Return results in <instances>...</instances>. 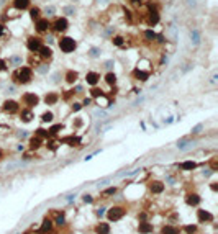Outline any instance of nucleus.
<instances>
[{"mask_svg": "<svg viewBox=\"0 0 218 234\" xmlns=\"http://www.w3.org/2000/svg\"><path fill=\"white\" fill-rule=\"evenodd\" d=\"M31 79H33V69L28 67V66H21L12 74V82L17 85H26L31 82Z\"/></svg>", "mask_w": 218, "mask_h": 234, "instance_id": "1", "label": "nucleus"}, {"mask_svg": "<svg viewBox=\"0 0 218 234\" xmlns=\"http://www.w3.org/2000/svg\"><path fill=\"white\" fill-rule=\"evenodd\" d=\"M58 46H59V49L63 51L64 54H71V52H74L75 47H77V41H75L74 38H71V36H63L58 41Z\"/></svg>", "mask_w": 218, "mask_h": 234, "instance_id": "2", "label": "nucleus"}, {"mask_svg": "<svg viewBox=\"0 0 218 234\" xmlns=\"http://www.w3.org/2000/svg\"><path fill=\"white\" fill-rule=\"evenodd\" d=\"M21 103L25 105V108H35L38 103H40V97H38L36 93H33V92H26V93H23L21 95Z\"/></svg>", "mask_w": 218, "mask_h": 234, "instance_id": "3", "label": "nucleus"}, {"mask_svg": "<svg viewBox=\"0 0 218 234\" xmlns=\"http://www.w3.org/2000/svg\"><path fill=\"white\" fill-rule=\"evenodd\" d=\"M51 28H53L54 33H64V31H67V28H69V20H67V17H59V18H56V20L51 23Z\"/></svg>", "mask_w": 218, "mask_h": 234, "instance_id": "4", "label": "nucleus"}, {"mask_svg": "<svg viewBox=\"0 0 218 234\" xmlns=\"http://www.w3.org/2000/svg\"><path fill=\"white\" fill-rule=\"evenodd\" d=\"M126 209L123 206H113L107 211V218L110 219V221H118V219H121L123 216H125Z\"/></svg>", "mask_w": 218, "mask_h": 234, "instance_id": "5", "label": "nucleus"}, {"mask_svg": "<svg viewBox=\"0 0 218 234\" xmlns=\"http://www.w3.org/2000/svg\"><path fill=\"white\" fill-rule=\"evenodd\" d=\"M41 46H43V41H41L40 36H30L26 40V47H28L30 52H38Z\"/></svg>", "mask_w": 218, "mask_h": 234, "instance_id": "6", "label": "nucleus"}, {"mask_svg": "<svg viewBox=\"0 0 218 234\" xmlns=\"http://www.w3.org/2000/svg\"><path fill=\"white\" fill-rule=\"evenodd\" d=\"M36 25H35V28H36V33H40V35H43V33H48L49 30H51V21L48 20V18H40V20H36L35 21Z\"/></svg>", "mask_w": 218, "mask_h": 234, "instance_id": "7", "label": "nucleus"}, {"mask_svg": "<svg viewBox=\"0 0 218 234\" xmlns=\"http://www.w3.org/2000/svg\"><path fill=\"white\" fill-rule=\"evenodd\" d=\"M100 82V74L95 72V70H89L85 74V84L90 85V87H95V85Z\"/></svg>", "mask_w": 218, "mask_h": 234, "instance_id": "8", "label": "nucleus"}, {"mask_svg": "<svg viewBox=\"0 0 218 234\" xmlns=\"http://www.w3.org/2000/svg\"><path fill=\"white\" fill-rule=\"evenodd\" d=\"M3 111H7V113H18L20 111V105H18V102H15V100H5L3 102Z\"/></svg>", "mask_w": 218, "mask_h": 234, "instance_id": "9", "label": "nucleus"}, {"mask_svg": "<svg viewBox=\"0 0 218 234\" xmlns=\"http://www.w3.org/2000/svg\"><path fill=\"white\" fill-rule=\"evenodd\" d=\"M146 21H148L149 26H156L161 21V15L159 10H148V15H146Z\"/></svg>", "mask_w": 218, "mask_h": 234, "instance_id": "10", "label": "nucleus"}, {"mask_svg": "<svg viewBox=\"0 0 218 234\" xmlns=\"http://www.w3.org/2000/svg\"><path fill=\"white\" fill-rule=\"evenodd\" d=\"M197 216H198V221L200 223H212L213 219H215V216H213L210 211H207V209H198Z\"/></svg>", "mask_w": 218, "mask_h": 234, "instance_id": "11", "label": "nucleus"}, {"mask_svg": "<svg viewBox=\"0 0 218 234\" xmlns=\"http://www.w3.org/2000/svg\"><path fill=\"white\" fill-rule=\"evenodd\" d=\"M59 98H61V95L58 92H48L44 95V103L46 105H56L59 102Z\"/></svg>", "mask_w": 218, "mask_h": 234, "instance_id": "12", "label": "nucleus"}, {"mask_svg": "<svg viewBox=\"0 0 218 234\" xmlns=\"http://www.w3.org/2000/svg\"><path fill=\"white\" fill-rule=\"evenodd\" d=\"M38 54L43 61H49L51 57H53V49H51L49 46H41L40 51H38Z\"/></svg>", "mask_w": 218, "mask_h": 234, "instance_id": "13", "label": "nucleus"}, {"mask_svg": "<svg viewBox=\"0 0 218 234\" xmlns=\"http://www.w3.org/2000/svg\"><path fill=\"white\" fill-rule=\"evenodd\" d=\"M190 43H192V46H198L200 44V41H202V35H200V31L197 30V28H192L190 30Z\"/></svg>", "mask_w": 218, "mask_h": 234, "instance_id": "14", "label": "nucleus"}, {"mask_svg": "<svg viewBox=\"0 0 218 234\" xmlns=\"http://www.w3.org/2000/svg\"><path fill=\"white\" fill-rule=\"evenodd\" d=\"M13 7L17 10H28L31 7V0H13Z\"/></svg>", "mask_w": 218, "mask_h": 234, "instance_id": "15", "label": "nucleus"}, {"mask_svg": "<svg viewBox=\"0 0 218 234\" xmlns=\"http://www.w3.org/2000/svg\"><path fill=\"white\" fill-rule=\"evenodd\" d=\"M33 110L31 108H23L21 110V113H20V120L23 121V123H30L31 120H33Z\"/></svg>", "mask_w": 218, "mask_h": 234, "instance_id": "16", "label": "nucleus"}, {"mask_svg": "<svg viewBox=\"0 0 218 234\" xmlns=\"http://www.w3.org/2000/svg\"><path fill=\"white\" fill-rule=\"evenodd\" d=\"M28 144H30V149H33V151L40 149V147L43 146V138H40V136H31L30 141H28Z\"/></svg>", "mask_w": 218, "mask_h": 234, "instance_id": "17", "label": "nucleus"}, {"mask_svg": "<svg viewBox=\"0 0 218 234\" xmlns=\"http://www.w3.org/2000/svg\"><path fill=\"white\" fill-rule=\"evenodd\" d=\"M64 79H66V82H67V84H75V82H77V79H79V72H77V70L69 69L67 72H66Z\"/></svg>", "mask_w": 218, "mask_h": 234, "instance_id": "18", "label": "nucleus"}, {"mask_svg": "<svg viewBox=\"0 0 218 234\" xmlns=\"http://www.w3.org/2000/svg\"><path fill=\"white\" fill-rule=\"evenodd\" d=\"M149 190L153 193H163L164 192V183L159 182V180H153V182L149 183Z\"/></svg>", "mask_w": 218, "mask_h": 234, "instance_id": "19", "label": "nucleus"}, {"mask_svg": "<svg viewBox=\"0 0 218 234\" xmlns=\"http://www.w3.org/2000/svg\"><path fill=\"white\" fill-rule=\"evenodd\" d=\"M185 202H187L189 206H198V203H200V197H198L197 193H189L187 198H185Z\"/></svg>", "mask_w": 218, "mask_h": 234, "instance_id": "20", "label": "nucleus"}, {"mask_svg": "<svg viewBox=\"0 0 218 234\" xmlns=\"http://www.w3.org/2000/svg\"><path fill=\"white\" fill-rule=\"evenodd\" d=\"M133 77L141 80V82H144V80L149 79V72H146V70H141V69H135L133 70Z\"/></svg>", "mask_w": 218, "mask_h": 234, "instance_id": "21", "label": "nucleus"}, {"mask_svg": "<svg viewBox=\"0 0 218 234\" xmlns=\"http://www.w3.org/2000/svg\"><path fill=\"white\" fill-rule=\"evenodd\" d=\"M53 231V221L51 219H44L41 224V228H40V234H48Z\"/></svg>", "mask_w": 218, "mask_h": 234, "instance_id": "22", "label": "nucleus"}, {"mask_svg": "<svg viewBox=\"0 0 218 234\" xmlns=\"http://www.w3.org/2000/svg\"><path fill=\"white\" fill-rule=\"evenodd\" d=\"M28 10H30V18H31L33 21L40 20L41 15H43V12H41V8H40V7H30Z\"/></svg>", "mask_w": 218, "mask_h": 234, "instance_id": "23", "label": "nucleus"}, {"mask_svg": "<svg viewBox=\"0 0 218 234\" xmlns=\"http://www.w3.org/2000/svg\"><path fill=\"white\" fill-rule=\"evenodd\" d=\"M138 231H140L141 234H149V232H153V224H151V223H146V221L140 223Z\"/></svg>", "mask_w": 218, "mask_h": 234, "instance_id": "24", "label": "nucleus"}, {"mask_svg": "<svg viewBox=\"0 0 218 234\" xmlns=\"http://www.w3.org/2000/svg\"><path fill=\"white\" fill-rule=\"evenodd\" d=\"M105 82L110 85V87H115V84H117V75H115V72H107L105 74Z\"/></svg>", "mask_w": 218, "mask_h": 234, "instance_id": "25", "label": "nucleus"}, {"mask_svg": "<svg viewBox=\"0 0 218 234\" xmlns=\"http://www.w3.org/2000/svg\"><path fill=\"white\" fill-rule=\"evenodd\" d=\"M95 232L97 234H110V226H108L107 223H100L95 228Z\"/></svg>", "mask_w": 218, "mask_h": 234, "instance_id": "26", "label": "nucleus"}, {"mask_svg": "<svg viewBox=\"0 0 218 234\" xmlns=\"http://www.w3.org/2000/svg\"><path fill=\"white\" fill-rule=\"evenodd\" d=\"M21 56L20 54H13L12 57H8V61H7V64H10V66H21Z\"/></svg>", "mask_w": 218, "mask_h": 234, "instance_id": "27", "label": "nucleus"}, {"mask_svg": "<svg viewBox=\"0 0 218 234\" xmlns=\"http://www.w3.org/2000/svg\"><path fill=\"white\" fill-rule=\"evenodd\" d=\"M100 54H102V49H100V47H95V46H92L90 49H89V52H87V56L92 57V59H97V57H100Z\"/></svg>", "mask_w": 218, "mask_h": 234, "instance_id": "28", "label": "nucleus"}, {"mask_svg": "<svg viewBox=\"0 0 218 234\" xmlns=\"http://www.w3.org/2000/svg\"><path fill=\"white\" fill-rule=\"evenodd\" d=\"M181 169L182 170H193V169H197V162L185 160V162H182V164H181Z\"/></svg>", "mask_w": 218, "mask_h": 234, "instance_id": "29", "label": "nucleus"}, {"mask_svg": "<svg viewBox=\"0 0 218 234\" xmlns=\"http://www.w3.org/2000/svg\"><path fill=\"white\" fill-rule=\"evenodd\" d=\"M35 70L38 74H48V70H49V66H48V62H43V64H38V66H35Z\"/></svg>", "mask_w": 218, "mask_h": 234, "instance_id": "30", "label": "nucleus"}, {"mask_svg": "<svg viewBox=\"0 0 218 234\" xmlns=\"http://www.w3.org/2000/svg\"><path fill=\"white\" fill-rule=\"evenodd\" d=\"M103 93H105V92H103L102 89H98L97 85L90 89V98H92V100H95V98H98V97H102Z\"/></svg>", "mask_w": 218, "mask_h": 234, "instance_id": "31", "label": "nucleus"}, {"mask_svg": "<svg viewBox=\"0 0 218 234\" xmlns=\"http://www.w3.org/2000/svg\"><path fill=\"white\" fill-rule=\"evenodd\" d=\"M59 131H63V125H61V123H58V125H53V126H51L49 130H48V134H49V136H56Z\"/></svg>", "mask_w": 218, "mask_h": 234, "instance_id": "32", "label": "nucleus"}, {"mask_svg": "<svg viewBox=\"0 0 218 234\" xmlns=\"http://www.w3.org/2000/svg\"><path fill=\"white\" fill-rule=\"evenodd\" d=\"M181 231H179V228H174V226H164L163 231H161V234H179Z\"/></svg>", "mask_w": 218, "mask_h": 234, "instance_id": "33", "label": "nucleus"}, {"mask_svg": "<svg viewBox=\"0 0 218 234\" xmlns=\"http://www.w3.org/2000/svg\"><path fill=\"white\" fill-rule=\"evenodd\" d=\"M54 120V115H53V111H44L41 115V121L43 123H51Z\"/></svg>", "mask_w": 218, "mask_h": 234, "instance_id": "34", "label": "nucleus"}, {"mask_svg": "<svg viewBox=\"0 0 218 234\" xmlns=\"http://www.w3.org/2000/svg\"><path fill=\"white\" fill-rule=\"evenodd\" d=\"M112 43H113V46H118V47H120V46L125 44V38L120 36V35H117V36L112 38Z\"/></svg>", "mask_w": 218, "mask_h": 234, "instance_id": "35", "label": "nucleus"}, {"mask_svg": "<svg viewBox=\"0 0 218 234\" xmlns=\"http://www.w3.org/2000/svg\"><path fill=\"white\" fill-rule=\"evenodd\" d=\"M63 142H69V146H77L80 142V139H79V138H74V136H67V138H64V139H63Z\"/></svg>", "mask_w": 218, "mask_h": 234, "instance_id": "36", "label": "nucleus"}, {"mask_svg": "<svg viewBox=\"0 0 218 234\" xmlns=\"http://www.w3.org/2000/svg\"><path fill=\"white\" fill-rule=\"evenodd\" d=\"M63 12H64L67 17L75 15V7H74V5H66V7H63Z\"/></svg>", "mask_w": 218, "mask_h": 234, "instance_id": "37", "label": "nucleus"}, {"mask_svg": "<svg viewBox=\"0 0 218 234\" xmlns=\"http://www.w3.org/2000/svg\"><path fill=\"white\" fill-rule=\"evenodd\" d=\"M35 136H40V138H49V134H48V130H44V128H38V130L35 131Z\"/></svg>", "mask_w": 218, "mask_h": 234, "instance_id": "38", "label": "nucleus"}, {"mask_svg": "<svg viewBox=\"0 0 218 234\" xmlns=\"http://www.w3.org/2000/svg\"><path fill=\"white\" fill-rule=\"evenodd\" d=\"M156 36H158V35H156L153 30H146V31H144V38H146L148 41H154Z\"/></svg>", "mask_w": 218, "mask_h": 234, "instance_id": "39", "label": "nucleus"}, {"mask_svg": "<svg viewBox=\"0 0 218 234\" xmlns=\"http://www.w3.org/2000/svg\"><path fill=\"white\" fill-rule=\"evenodd\" d=\"M46 146H48V149H51V151H56V149H58V141L49 139V141H48V144H46Z\"/></svg>", "mask_w": 218, "mask_h": 234, "instance_id": "40", "label": "nucleus"}, {"mask_svg": "<svg viewBox=\"0 0 218 234\" xmlns=\"http://www.w3.org/2000/svg\"><path fill=\"white\" fill-rule=\"evenodd\" d=\"M54 12H56V8H54L53 5H49V7H46L44 15H46V17H53V15H54Z\"/></svg>", "mask_w": 218, "mask_h": 234, "instance_id": "41", "label": "nucleus"}, {"mask_svg": "<svg viewBox=\"0 0 218 234\" xmlns=\"http://www.w3.org/2000/svg\"><path fill=\"white\" fill-rule=\"evenodd\" d=\"M117 193V187H108L107 190H103V195L108 197V195H115Z\"/></svg>", "mask_w": 218, "mask_h": 234, "instance_id": "42", "label": "nucleus"}, {"mask_svg": "<svg viewBox=\"0 0 218 234\" xmlns=\"http://www.w3.org/2000/svg\"><path fill=\"white\" fill-rule=\"evenodd\" d=\"M71 108H72V111H80L84 107H82V103H79V102H74L72 105H71Z\"/></svg>", "mask_w": 218, "mask_h": 234, "instance_id": "43", "label": "nucleus"}, {"mask_svg": "<svg viewBox=\"0 0 218 234\" xmlns=\"http://www.w3.org/2000/svg\"><path fill=\"white\" fill-rule=\"evenodd\" d=\"M8 69V64H7V59H2L0 57V72H3V70Z\"/></svg>", "mask_w": 218, "mask_h": 234, "instance_id": "44", "label": "nucleus"}, {"mask_svg": "<svg viewBox=\"0 0 218 234\" xmlns=\"http://www.w3.org/2000/svg\"><path fill=\"white\" fill-rule=\"evenodd\" d=\"M187 142H189V139H187V138H184V139H181L177 142V147H179V149H184V147L187 146Z\"/></svg>", "mask_w": 218, "mask_h": 234, "instance_id": "45", "label": "nucleus"}, {"mask_svg": "<svg viewBox=\"0 0 218 234\" xmlns=\"http://www.w3.org/2000/svg\"><path fill=\"white\" fill-rule=\"evenodd\" d=\"M197 231V226H190V224H189V226H185V232L187 234H193Z\"/></svg>", "mask_w": 218, "mask_h": 234, "instance_id": "46", "label": "nucleus"}, {"mask_svg": "<svg viewBox=\"0 0 218 234\" xmlns=\"http://www.w3.org/2000/svg\"><path fill=\"white\" fill-rule=\"evenodd\" d=\"M56 224L63 226V224H64V214H58V218H56Z\"/></svg>", "mask_w": 218, "mask_h": 234, "instance_id": "47", "label": "nucleus"}, {"mask_svg": "<svg viewBox=\"0 0 218 234\" xmlns=\"http://www.w3.org/2000/svg\"><path fill=\"white\" fill-rule=\"evenodd\" d=\"M202 128H203V125H202V123H200V125H197V126H195V128H193V130H192V134H198V133L202 131Z\"/></svg>", "mask_w": 218, "mask_h": 234, "instance_id": "48", "label": "nucleus"}, {"mask_svg": "<svg viewBox=\"0 0 218 234\" xmlns=\"http://www.w3.org/2000/svg\"><path fill=\"white\" fill-rule=\"evenodd\" d=\"M72 93H74V90H66V93H64V97H63V98H64V100H69Z\"/></svg>", "mask_w": 218, "mask_h": 234, "instance_id": "49", "label": "nucleus"}, {"mask_svg": "<svg viewBox=\"0 0 218 234\" xmlns=\"http://www.w3.org/2000/svg\"><path fill=\"white\" fill-rule=\"evenodd\" d=\"M103 66H105V67H107L108 70H110V69H112V66H115V62H113V61L110 59V61H105V64H103Z\"/></svg>", "mask_w": 218, "mask_h": 234, "instance_id": "50", "label": "nucleus"}, {"mask_svg": "<svg viewBox=\"0 0 218 234\" xmlns=\"http://www.w3.org/2000/svg\"><path fill=\"white\" fill-rule=\"evenodd\" d=\"M187 2V5H190V7H195L197 3H198V0H185Z\"/></svg>", "mask_w": 218, "mask_h": 234, "instance_id": "51", "label": "nucleus"}, {"mask_svg": "<svg viewBox=\"0 0 218 234\" xmlns=\"http://www.w3.org/2000/svg\"><path fill=\"white\" fill-rule=\"evenodd\" d=\"M82 200H84L85 203H92V197H90V195H84Z\"/></svg>", "mask_w": 218, "mask_h": 234, "instance_id": "52", "label": "nucleus"}, {"mask_svg": "<svg viewBox=\"0 0 218 234\" xmlns=\"http://www.w3.org/2000/svg\"><path fill=\"white\" fill-rule=\"evenodd\" d=\"M3 35H5V25H3V23H0V38H2Z\"/></svg>", "mask_w": 218, "mask_h": 234, "instance_id": "53", "label": "nucleus"}, {"mask_svg": "<svg viewBox=\"0 0 218 234\" xmlns=\"http://www.w3.org/2000/svg\"><path fill=\"white\" fill-rule=\"evenodd\" d=\"M90 103H92V98H85L84 102H82V107H89Z\"/></svg>", "mask_w": 218, "mask_h": 234, "instance_id": "54", "label": "nucleus"}, {"mask_svg": "<svg viewBox=\"0 0 218 234\" xmlns=\"http://www.w3.org/2000/svg\"><path fill=\"white\" fill-rule=\"evenodd\" d=\"M125 17L128 18V21H131V12L130 10H125Z\"/></svg>", "mask_w": 218, "mask_h": 234, "instance_id": "55", "label": "nucleus"}, {"mask_svg": "<svg viewBox=\"0 0 218 234\" xmlns=\"http://www.w3.org/2000/svg\"><path fill=\"white\" fill-rule=\"evenodd\" d=\"M53 82H54V84H58V82H59V72H56V74H54V79H53Z\"/></svg>", "mask_w": 218, "mask_h": 234, "instance_id": "56", "label": "nucleus"}, {"mask_svg": "<svg viewBox=\"0 0 218 234\" xmlns=\"http://www.w3.org/2000/svg\"><path fill=\"white\" fill-rule=\"evenodd\" d=\"M74 126H77V128H79V126H82V120H79V118H77V120L74 121Z\"/></svg>", "mask_w": 218, "mask_h": 234, "instance_id": "57", "label": "nucleus"}, {"mask_svg": "<svg viewBox=\"0 0 218 234\" xmlns=\"http://www.w3.org/2000/svg\"><path fill=\"white\" fill-rule=\"evenodd\" d=\"M26 136H28L26 131H21V133H20V138H26Z\"/></svg>", "mask_w": 218, "mask_h": 234, "instance_id": "58", "label": "nucleus"}, {"mask_svg": "<svg viewBox=\"0 0 218 234\" xmlns=\"http://www.w3.org/2000/svg\"><path fill=\"white\" fill-rule=\"evenodd\" d=\"M46 41H48V43H53L54 38H53V36H48V38H46Z\"/></svg>", "mask_w": 218, "mask_h": 234, "instance_id": "59", "label": "nucleus"}, {"mask_svg": "<svg viewBox=\"0 0 218 234\" xmlns=\"http://www.w3.org/2000/svg\"><path fill=\"white\" fill-rule=\"evenodd\" d=\"M216 188H218L216 183H212V190H213V192H216Z\"/></svg>", "mask_w": 218, "mask_h": 234, "instance_id": "60", "label": "nucleus"}, {"mask_svg": "<svg viewBox=\"0 0 218 234\" xmlns=\"http://www.w3.org/2000/svg\"><path fill=\"white\" fill-rule=\"evenodd\" d=\"M128 2H131V3H141V0H128Z\"/></svg>", "mask_w": 218, "mask_h": 234, "instance_id": "61", "label": "nucleus"}, {"mask_svg": "<svg viewBox=\"0 0 218 234\" xmlns=\"http://www.w3.org/2000/svg\"><path fill=\"white\" fill-rule=\"evenodd\" d=\"M2 157H3V152H2V151H0V160H2Z\"/></svg>", "mask_w": 218, "mask_h": 234, "instance_id": "62", "label": "nucleus"}, {"mask_svg": "<svg viewBox=\"0 0 218 234\" xmlns=\"http://www.w3.org/2000/svg\"><path fill=\"white\" fill-rule=\"evenodd\" d=\"M74 2H77V0H74Z\"/></svg>", "mask_w": 218, "mask_h": 234, "instance_id": "63", "label": "nucleus"}]
</instances>
